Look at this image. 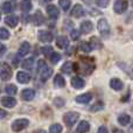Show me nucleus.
<instances>
[{
    "instance_id": "nucleus-12",
    "label": "nucleus",
    "mask_w": 133,
    "mask_h": 133,
    "mask_svg": "<svg viewBox=\"0 0 133 133\" xmlns=\"http://www.w3.org/2000/svg\"><path fill=\"white\" fill-rule=\"evenodd\" d=\"M34 97H35V91L32 89H25L21 92V98H22L23 101L29 102V101H32Z\"/></svg>"
},
{
    "instance_id": "nucleus-20",
    "label": "nucleus",
    "mask_w": 133,
    "mask_h": 133,
    "mask_svg": "<svg viewBox=\"0 0 133 133\" xmlns=\"http://www.w3.org/2000/svg\"><path fill=\"white\" fill-rule=\"evenodd\" d=\"M29 50H30V44L28 42H22L20 46V49H19V55L25 56L29 53Z\"/></svg>"
},
{
    "instance_id": "nucleus-1",
    "label": "nucleus",
    "mask_w": 133,
    "mask_h": 133,
    "mask_svg": "<svg viewBox=\"0 0 133 133\" xmlns=\"http://www.w3.org/2000/svg\"><path fill=\"white\" fill-rule=\"evenodd\" d=\"M97 29H98L99 34L103 37H108L110 35V26H109L106 19H101L97 23Z\"/></svg>"
},
{
    "instance_id": "nucleus-41",
    "label": "nucleus",
    "mask_w": 133,
    "mask_h": 133,
    "mask_svg": "<svg viewBox=\"0 0 133 133\" xmlns=\"http://www.w3.org/2000/svg\"><path fill=\"white\" fill-rule=\"evenodd\" d=\"M113 132H120V130H118V129H115V130H113Z\"/></svg>"
},
{
    "instance_id": "nucleus-22",
    "label": "nucleus",
    "mask_w": 133,
    "mask_h": 133,
    "mask_svg": "<svg viewBox=\"0 0 133 133\" xmlns=\"http://www.w3.org/2000/svg\"><path fill=\"white\" fill-rule=\"evenodd\" d=\"M54 85H55L56 88H63L64 87L65 81H64V78H63V76H61L60 74L56 75L55 78H54Z\"/></svg>"
},
{
    "instance_id": "nucleus-24",
    "label": "nucleus",
    "mask_w": 133,
    "mask_h": 133,
    "mask_svg": "<svg viewBox=\"0 0 133 133\" xmlns=\"http://www.w3.org/2000/svg\"><path fill=\"white\" fill-rule=\"evenodd\" d=\"M33 5H32V1H29V0H22V2H21V11L22 12H29L30 9H32Z\"/></svg>"
},
{
    "instance_id": "nucleus-11",
    "label": "nucleus",
    "mask_w": 133,
    "mask_h": 133,
    "mask_svg": "<svg viewBox=\"0 0 133 133\" xmlns=\"http://www.w3.org/2000/svg\"><path fill=\"white\" fill-rule=\"evenodd\" d=\"M92 29H94V25L90 20H85L81 23V32L83 34H88V33L92 32Z\"/></svg>"
},
{
    "instance_id": "nucleus-8",
    "label": "nucleus",
    "mask_w": 133,
    "mask_h": 133,
    "mask_svg": "<svg viewBox=\"0 0 133 133\" xmlns=\"http://www.w3.org/2000/svg\"><path fill=\"white\" fill-rule=\"evenodd\" d=\"M0 103H1V105L5 106V108L11 109L16 105V99L14 98V97H2Z\"/></svg>"
},
{
    "instance_id": "nucleus-42",
    "label": "nucleus",
    "mask_w": 133,
    "mask_h": 133,
    "mask_svg": "<svg viewBox=\"0 0 133 133\" xmlns=\"http://www.w3.org/2000/svg\"><path fill=\"white\" fill-rule=\"evenodd\" d=\"M0 19H1V14H0Z\"/></svg>"
},
{
    "instance_id": "nucleus-21",
    "label": "nucleus",
    "mask_w": 133,
    "mask_h": 133,
    "mask_svg": "<svg viewBox=\"0 0 133 133\" xmlns=\"http://www.w3.org/2000/svg\"><path fill=\"white\" fill-rule=\"evenodd\" d=\"M89 130H90V124L87 120H82V122L78 124L77 129H76V132H88Z\"/></svg>"
},
{
    "instance_id": "nucleus-31",
    "label": "nucleus",
    "mask_w": 133,
    "mask_h": 133,
    "mask_svg": "<svg viewBox=\"0 0 133 133\" xmlns=\"http://www.w3.org/2000/svg\"><path fill=\"white\" fill-rule=\"evenodd\" d=\"M50 61H51V63L53 64H56V63H58L60 62V60H61V55L58 53H51L50 54Z\"/></svg>"
},
{
    "instance_id": "nucleus-3",
    "label": "nucleus",
    "mask_w": 133,
    "mask_h": 133,
    "mask_svg": "<svg viewBox=\"0 0 133 133\" xmlns=\"http://www.w3.org/2000/svg\"><path fill=\"white\" fill-rule=\"evenodd\" d=\"M29 125V122L28 119H25V118H21V119H16L12 123V130L15 132L21 131V130L26 129V127Z\"/></svg>"
},
{
    "instance_id": "nucleus-15",
    "label": "nucleus",
    "mask_w": 133,
    "mask_h": 133,
    "mask_svg": "<svg viewBox=\"0 0 133 133\" xmlns=\"http://www.w3.org/2000/svg\"><path fill=\"white\" fill-rule=\"evenodd\" d=\"M91 99H92L91 94H83V95H79V96L76 97V102L79 104H88V103H90Z\"/></svg>"
},
{
    "instance_id": "nucleus-4",
    "label": "nucleus",
    "mask_w": 133,
    "mask_h": 133,
    "mask_svg": "<svg viewBox=\"0 0 133 133\" xmlns=\"http://www.w3.org/2000/svg\"><path fill=\"white\" fill-rule=\"evenodd\" d=\"M113 9L117 14H122L124 13L127 9V1L126 0H117L115 2V6H113Z\"/></svg>"
},
{
    "instance_id": "nucleus-43",
    "label": "nucleus",
    "mask_w": 133,
    "mask_h": 133,
    "mask_svg": "<svg viewBox=\"0 0 133 133\" xmlns=\"http://www.w3.org/2000/svg\"><path fill=\"white\" fill-rule=\"evenodd\" d=\"M47 1H51V0H47Z\"/></svg>"
},
{
    "instance_id": "nucleus-13",
    "label": "nucleus",
    "mask_w": 133,
    "mask_h": 133,
    "mask_svg": "<svg viewBox=\"0 0 133 133\" xmlns=\"http://www.w3.org/2000/svg\"><path fill=\"white\" fill-rule=\"evenodd\" d=\"M71 85L75 89H83L85 87V82L81 77H72L71 78Z\"/></svg>"
},
{
    "instance_id": "nucleus-2",
    "label": "nucleus",
    "mask_w": 133,
    "mask_h": 133,
    "mask_svg": "<svg viewBox=\"0 0 133 133\" xmlns=\"http://www.w3.org/2000/svg\"><path fill=\"white\" fill-rule=\"evenodd\" d=\"M79 118V115L77 112H66L64 116H63V122L66 124V126H72V125L76 124V122Z\"/></svg>"
},
{
    "instance_id": "nucleus-29",
    "label": "nucleus",
    "mask_w": 133,
    "mask_h": 133,
    "mask_svg": "<svg viewBox=\"0 0 133 133\" xmlns=\"http://www.w3.org/2000/svg\"><path fill=\"white\" fill-rule=\"evenodd\" d=\"M81 49H82L84 53H90V51L92 50V47L89 42L84 41V42H82V44H81Z\"/></svg>"
},
{
    "instance_id": "nucleus-6",
    "label": "nucleus",
    "mask_w": 133,
    "mask_h": 133,
    "mask_svg": "<svg viewBox=\"0 0 133 133\" xmlns=\"http://www.w3.org/2000/svg\"><path fill=\"white\" fill-rule=\"evenodd\" d=\"M12 74H13V72H12L11 66L7 64V63H4V65H2V69H1V72H0V75H1V79L2 81L11 79Z\"/></svg>"
},
{
    "instance_id": "nucleus-37",
    "label": "nucleus",
    "mask_w": 133,
    "mask_h": 133,
    "mask_svg": "<svg viewBox=\"0 0 133 133\" xmlns=\"http://www.w3.org/2000/svg\"><path fill=\"white\" fill-rule=\"evenodd\" d=\"M99 110H103V103H96L94 106L91 108V111H99Z\"/></svg>"
},
{
    "instance_id": "nucleus-39",
    "label": "nucleus",
    "mask_w": 133,
    "mask_h": 133,
    "mask_svg": "<svg viewBox=\"0 0 133 133\" xmlns=\"http://www.w3.org/2000/svg\"><path fill=\"white\" fill-rule=\"evenodd\" d=\"M98 131L101 132V133H106V132H108V129H106L105 126H101V127H99Z\"/></svg>"
},
{
    "instance_id": "nucleus-32",
    "label": "nucleus",
    "mask_w": 133,
    "mask_h": 133,
    "mask_svg": "<svg viewBox=\"0 0 133 133\" xmlns=\"http://www.w3.org/2000/svg\"><path fill=\"white\" fill-rule=\"evenodd\" d=\"M49 132H53V133H60L62 132V126L60 124H54L49 127Z\"/></svg>"
},
{
    "instance_id": "nucleus-19",
    "label": "nucleus",
    "mask_w": 133,
    "mask_h": 133,
    "mask_svg": "<svg viewBox=\"0 0 133 133\" xmlns=\"http://www.w3.org/2000/svg\"><path fill=\"white\" fill-rule=\"evenodd\" d=\"M33 22H34L36 26H41V25H43V22H44V18H43V15H42V13H41L40 11H37L36 13L34 14V16H33Z\"/></svg>"
},
{
    "instance_id": "nucleus-33",
    "label": "nucleus",
    "mask_w": 133,
    "mask_h": 133,
    "mask_svg": "<svg viewBox=\"0 0 133 133\" xmlns=\"http://www.w3.org/2000/svg\"><path fill=\"white\" fill-rule=\"evenodd\" d=\"M58 4H60V6L62 7L63 11H68L70 5H71V2H70V0H60Z\"/></svg>"
},
{
    "instance_id": "nucleus-28",
    "label": "nucleus",
    "mask_w": 133,
    "mask_h": 133,
    "mask_svg": "<svg viewBox=\"0 0 133 133\" xmlns=\"http://www.w3.org/2000/svg\"><path fill=\"white\" fill-rule=\"evenodd\" d=\"M1 8H2V11H4V13H11L12 9H13V6H12V4L9 1H5L4 4H2Z\"/></svg>"
},
{
    "instance_id": "nucleus-10",
    "label": "nucleus",
    "mask_w": 133,
    "mask_h": 133,
    "mask_svg": "<svg viewBox=\"0 0 133 133\" xmlns=\"http://www.w3.org/2000/svg\"><path fill=\"white\" fill-rule=\"evenodd\" d=\"M47 13H48L49 18H51V19H57L60 16V11L54 5H48L47 6Z\"/></svg>"
},
{
    "instance_id": "nucleus-5",
    "label": "nucleus",
    "mask_w": 133,
    "mask_h": 133,
    "mask_svg": "<svg viewBox=\"0 0 133 133\" xmlns=\"http://www.w3.org/2000/svg\"><path fill=\"white\" fill-rule=\"evenodd\" d=\"M37 37L41 42H51L54 39L53 33L48 32V30H40L39 34H37Z\"/></svg>"
},
{
    "instance_id": "nucleus-38",
    "label": "nucleus",
    "mask_w": 133,
    "mask_h": 133,
    "mask_svg": "<svg viewBox=\"0 0 133 133\" xmlns=\"http://www.w3.org/2000/svg\"><path fill=\"white\" fill-rule=\"evenodd\" d=\"M55 104L57 105V108H62V105L64 104V101L63 99H55Z\"/></svg>"
},
{
    "instance_id": "nucleus-30",
    "label": "nucleus",
    "mask_w": 133,
    "mask_h": 133,
    "mask_svg": "<svg viewBox=\"0 0 133 133\" xmlns=\"http://www.w3.org/2000/svg\"><path fill=\"white\" fill-rule=\"evenodd\" d=\"M9 37V32L4 27H0V39L1 40H7Z\"/></svg>"
},
{
    "instance_id": "nucleus-14",
    "label": "nucleus",
    "mask_w": 133,
    "mask_h": 133,
    "mask_svg": "<svg viewBox=\"0 0 133 133\" xmlns=\"http://www.w3.org/2000/svg\"><path fill=\"white\" fill-rule=\"evenodd\" d=\"M110 87L112 88L113 90H116V91H120V90L124 88V83H123L119 78H112V79L110 81Z\"/></svg>"
},
{
    "instance_id": "nucleus-18",
    "label": "nucleus",
    "mask_w": 133,
    "mask_h": 133,
    "mask_svg": "<svg viewBox=\"0 0 133 133\" xmlns=\"http://www.w3.org/2000/svg\"><path fill=\"white\" fill-rule=\"evenodd\" d=\"M84 15V11H83V7L81 6V5H76L75 7L72 8V11H71V16H74V18H81V16Z\"/></svg>"
},
{
    "instance_id": "nucleus-36",
    "label": "nucleus",
    "mask_w": 133,
    "mask_h": 133,
    "mask_svg": "<svg viewBox=\"0 0 133 133\" xmlns=\"http://www.w3.org/2000/svg\"><path fill=\"white\" fill-rule=\"evenodd\" d=\"M79 35H81V33H79V30H77V29L71 30V33H70V36H71L72 40H78Z\"/></svg>"
},
{
    "instance_id": "nucleus-27",
    "label": "nucleus",
    "mask_w": 133,
    "mask_h": 133,
    "mask_svg": "<svg viewBox=\"0 0 133 133\" xmlns=\"http://www.w3.org/2000/svg\"><path fill=\"white\" fill-rule=\"evenodd\" d=\"M5 91L7 92L8 95H15L16 94V91H18V88L15 87V85H13V84H9V85H7L6 88H5Z\"/></svg>"
},
{
    "instance_id": "nucleus-25",
    "label": "nucleus",
    "mask_w": 133,
    "mask_h": 133,
    "mask_svg": "<svg viewBox=\"0 0 133 133\" xmlns=\"http://www.w3.org/2000/svg\"><path fill=\"white\" fill-rule=\"evenodd\" d=\"M61 70H62V72H64V74H70L71 71H72V63H70V62H65L64 64L62 65V68H61Z\"/></svg>"
},
{
    "instance_id": "nucleus-17",
    "label": "nucleus",
    "mask_w": 133,
    "mask_h": 133,
    "mask_svg": "<svg viewBox=\"0 0 133 133\" xmlns=\"http://www.w3.org/2000/svg\"><path fill=\"white\" fill-rule=\"evenodd\" d=\"M56 46L58 47V48H66V47L69 46V40L68 37L64 36V35H62V36H58L57 39H56Z\"/></svg>"
},
{
    "instance_id": "nucleus-34",
    "label": "nucleus",
    "mask_w": 133,
    "mask_h": 133,
    "mask_svg": "<svg viewBox=\"0 0 133 133\" xmlns=\"http://www.w3.org/2000/svg\"><path fill=\"white\" fill-rule=\"evenodd\" d=\"M41 51H42V54H43V55L49 56L51 53H53V48H51L50 46H47V47H43V48L41 49Z\"/></svg>"
},
{
    "instance_id": "nucleus-9",
    "label": "nucleus",
    "mask_w": 133,
    "mask_h": 133,
    "mask_svg": "<svg viewBox=\"0 0 133 133\" xmlns=\"http://www.w3.org/2000/svg\"><path fill=\"white\" fill-rule=\"evenodd\" d=\"M16 79L21 84H27V83L30 82V76L27 72H25V71H19L16 74Z\"/></svg>"
},
{
    "instance_id": "nucleus-7",
    "label": "nucleus",
    "mask_w": 133,
    "mask_h": 133,
    "mask_svg": "<svg viewBox=\"0 0 133 133\" xmlns=\"http://www.w3.org/2000/svg\"><path fill=\"white\" fill-rule=\"evenodd\" d=\"M39 72H40V79L46 82L48 78H50L51 74H53V70H51L50 68H48L47 65H44L43 68L39 69Z\"/></svg>"
},
{
    "instance_id": "nucleus-16",
    "label": "nucleus",
    "mask_w": 133,
    "mask_h": 133,
    "mask_svg": "<svg viewBox=\"0 0 133 133\" xmlns=\"http://www.w3.org/2000/svg\"><path fill=\"white\" fill-rule=\"evenodd\" d=\"M5 22H6V25L8 26V27L14 28V27H16V25H18L19 19L16 15H8L6 19H5Z\"/></svg>"
},
{
    "instance_id": "nucleus-35",
    "label": "nucleus",
    "mask_w": 133,
    "mask_h": 133,
    "mask_svg": "<svg viewBox=\"0 0 133 133\" xmlns=\"http://www.w3.org/2000/svg\"><path fill=\"white\" fill-rule=\"evenodd\" d=\"M97 6L102 7V8H105L109 6V0H96Z\"/></svg>"
},
{
    "instance_id": "nucleus-40",
    "label": "nucleus",
    "mask_w": 133,
    "mask_h": 133,
    "mask_svg": "<svg viewBox=\"0 0 133 133\" xmlns=\"http://www.w3.org/2000/svg\"><path fill=\"white\" fill-rule=\"evenodd\" d=\"M6 116H7L6 111H4V110H1V109H0V118H4V117H6Z\"/></svg>"
},
{
    "instance_id": "nucleus-23",
    "label": "nucleus",
    "mask_w": 133,
    "mask_h": 133,
    "mask_svg": "<svg viewBox=\"0 0 133 133\" xmlns=\"http://www.w3.org/2000/svg\"><path fill=\"white\" fill-rule=\"evenodd\" d=\"M130 122H131V117H130L129 115H120L119 117H118V123H119L120 125H129Z\"/></svg>"
},
{
    "instance_id": "nucleus-26",
    "label": "nucleus",
    "mask_w": 133,
    "mask_h": 133,
    "mask_svg": "<svg viewBox=\"0 0 133 133\" xmlns=\"http://www.w3.org/2000/svg\"><path fill=\"white\" fill-rule=\"evenodd\" d=\"M33 64H34V58H33V57L26 58V60L22 62V68L23 69H32Z\"/></svg>"
}]
</instances>
